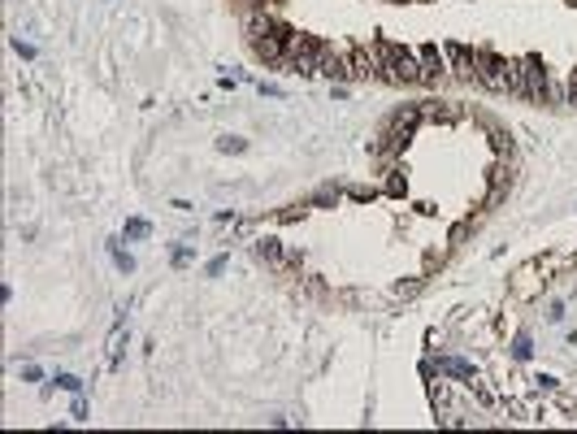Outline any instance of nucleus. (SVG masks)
Listing matches in <instances>:
<instances>
[{"label":"nucleus","instance_id":"2eb2a0df","mask_svg":"<svg viewBox=\"0 0 577 434\" xmlns=\"http://www.w3.org/2000/svg\"><path fill=\"white\" fill-rule=\"evenodd\" d=\"M170 261H174V265H187V261H191V248H174Z\"/></svg>","mask_w":577,"mask_h":434},{"label":"nucleus","instance_id":"4468645a","mask_svg":"<svg viewBox=\"0 0 577 434\" xmlns=\"http://www.w3.org/2000/svg\"><path fill=\"white\" fill-rule=\"evenodd\" d=\"M513 356H517V361H525V356H530V339H525V334H521V339L513 343Z\"/></svg>","mask_w":577,"mask_h":434},{"label":"nucleus","instance_id":"1a4fd4ad","mask_svg":"<svg viewBox=\"0 0 577 434\" xmlns=\"http://www.w3.org/2000/svg\"><path fill=\"white\" fill-rule=\"evenodd\" d=\"M148 230H152V226H148L143 217H130L126 221V239H148Z\"/></svg>","mask_w":577,"mask_h":434},{"label":"nucleus","instance_id":"9d476101","mask_svg":"<svg viewBox=\"0 0 577 434\" xmlns=\"http://www.w3.org/2000/svg\"><path fill=\"white\" fill-rule=\"evenodd\" d=\"M218 148H222V152H243L247 143H243L239 135H226V139H218Z\"/></svg>","mask_w":577,"mask_h":434},{"label":"nucleus","instance_id":"39448f33","mask_svg":"<svg viewBox=\"0 0 577 434\" xmlns=\"http://www.w3.org/2000/svg\"><path fill=\"white\" fill-rule=\"evenodd\" d=\"M477 57H482V53H469L465 44H447L452 74H460V78H477Z\"/></svg>","mask_w":577,"mask_h":434},{"label":"nucleus","instance_id":"f8f14e48","mask_svg":"<svg viewBox=\"0 0 577 434\" xmlns=\"http://www.w3.org/2000/svg\"><path fill=\"white\" fill-rule=\"evenodd\" d=\"M57 387H61V391H74V395H78V387H82V382H78L74 374H57Z\"/></svg>","mask_w":577,"mask_h":434},{"label":"nucleus","instance_id":"423d86ee","mask_svg":"<svg viewBox=\"0 0 577 434\" xmlns=\"http://www.w3.org/2000/svg\"><path fill=\"white\" fill-rule=\"evenodd\" d=\"M417 57H421V83H438V78H443V57H438V48L425 44Z\"/></svg>","mask_w":577,"mask_h":434},{"label":"nucleus","instance_id":"6e6552de","mask_svg":"<svg viewBox=\"0 0 577 434\" xmlns=\"http://www.w3.org/2000/svg\"><path fill=\"white\" fill-rule=\"evenodd\" d=\"M256 252H260V256H265V261H274V265H283V248H278V244H274V239H260V244H256Z\"/></svg>","mask_w":577,"mask_h":434},{"label":"nucleus","instance_id":"9b49d317","mask_svg":"<svg viewBox=\"0 0 577 434\" xmlns=\"http://www.w3.org/2000/svg\"><path fill=\"white\" fill-rule=\"evenodd\" d=\"M113 265H118L122 274H130V269H135V261H130V256H126L122 248H113Z\"/></svg>","mask_w":577,"mask_h":434},{"label":"nucleus","instance_id":"7ed1b4c3","mask_svg":"<svg viewBox=\"0 0 577 434\" xmlns=\"http://www.w3.org/2000/svg\"><path fill=\"white\" fill-rule=\"evenodd\" d=\"M477 78H482L490 91H513V83H517V61H504V57H495V53H482V57H477Z\"/></svg>","mask_w":577,"mask_h":434},{"label":"nucleus","instance_id":"f03ea898","mask_svg":"<svg viewBox=\"0 0 577 434\" xmlns=\"http://www.w3.org/2000/svg\"><path fill=\"white\" fill-rule=\"evenodd\" d=\"M547 83H551V74H547V66H542L538 57H521V61H517V83H513L517 96L542 100V96H547Z\"/></svg>","mask_w":577,"mask_h":434},{"label":"nucleus","instance_id":"0eeeda50","mask_svg":"<svg viewBox=\"0 0 577 434\" xmlns=\"http://www.w3.org/2000/svg\"><path fill=\"white\" fill-rule=\"evenodd\" d=\"M438 369H443V374H456V378H473V365L456 361V356H443V361H438Z\"/></svg>","mask_w":577,"mask_h":434},{"label":"nucleus","instance_id":"f257e3e1","mask_svg":"<svg viewBox=\"0 0 577 434\" xmlns=\"http://www.w3.org/2000/svg\"><path fill=\"white\" fill-rule=\"evenodd\" d=\"M378 48H382V74L391 78V83H421V61L412 57L408 48L391 44V39H382Z\"/></svg>","mask_w":577,"mask_h":434},{"label":"nucleus","instance_id":"20e7f679","mask_svg":"<svg viewBox=\"0 0 577 434\" xmlns=\"http://www.w3.org/2000/svg\"><path fill=\"white\" fill-rule=\"evenodd\" d=\"M348 70L356 78H378V74H382V48H378V53H369V48H352Z\"/></svg>","mask_w":577,"mask_h":434},{"label":"nucleus","instance_id":"ddd939ff","mask_svg":"<svg viewBox=\"0 0 577 434\" xmlns=\"http://www.w3.org/2000/svg\"><path fill=\"white\" fill-rule=\"evenodd\" d=\"M70 417H74V422H87V399H82V395L74 399V408H70Z\"/></svg>","mask_w":577,"mask_h":434}]
</instances>
